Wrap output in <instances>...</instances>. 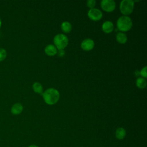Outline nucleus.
<instances>
[{
	"label": "nucleus",
	"instance_id": "nucleus-6",
	"mask_svg": "<svg viewBox=\"0 0 147 147\" xmlns=\"http://www.w3.org/2000/svg\"><path fill=\"white\" fill-rule=\"evenodd\" d=\"M87 15L90 20L94 21L100 20L103 16V14L101 10L96 8L90 9L88 11Z\"/></svg>",
	"mask_w": 147,
	"mask_h": 147
},
{
	"label": "nucleus",
	"instance_id": "nucleus-10",
	"mask_svg": "<svg viewBox=\"0 0 147 147\" xmlns=\"http://www.w3.org/2000/svg\"><path fill=\"white\" fill-rule=\"evenodd\" d=\"M23 106L21 103H17L13 105L11 108V113L14 115H18L22 113Z\"/></svg>",
	"mask_w": 147,
	"mask_h": 147
},
{
	"label": "nucleus",
	"instance_id": "nucleus-13",
	"mask_svg": "<svg viewBox=\"0 0 147 147\" xmlns=\"http://www.w3.org/2000/svg\"><path fill=\"white\" fill-rule=\"evenodd\" d=\"M61 29L62 31L65 33H69L72 30V25L68 21H64L61 24Z\"/></svg>",
	"mask_w": 147,
	"mask_h": 147
},
{
	"label": "nucleus",
	"instance_id": "nucleus-11",
	"mask_svg": "<svg viewBox=\"0 0 147 147\" xmlns=\"http://www.w3.org/2000/svg\"><path fill=\"white\" fill-rule=\"evenodd\" d=\"M126 134V130L123 127H118L115 130V137L118 140H123Z\"/></svg>",
	"mask_w": 147,
	"mask_h": 147
},
{
	"label": "nucleus",
	"instance_id": "nucleus-9",
	"mask_svg": "<svg viewBox=\"0 0 147 147\" xmlns=\"http://www.w3.org/2000/svg\"><path fill=\"white\" fill-rule=\"evenodd\" d=\"M45 53L50 56H53L57 54V49L56 47L52 44H49L45 48Z\"/></svg>",
	"mask_w": 147,
	"mask_h": 147
},
{
	"label": "nucleus",
	"instance_id": "nucleus-8",
	"mask_svg": "<svg viewBox=\"0 0 147 147\" xmlns=\"http://www.w3.org/2000/svg\"><path fill=\"white\" fill-rule=\"evenodd\" d=\"M102 29L105 33H110L114 30L113 23L110 21H106L103 23Z\"/></svg>",
	"mask_w": 147,
	"mask_h": 147
},
{
	"label": "nucleus",
	"instance_id": "nucleus-5",
	"mask_svg": "<svg viewBox=\"0 0 147 147\" xmlns=\"http://www.w3.org/2000/svg\"><path fill=\"white\" fill-rule=\"evenodd\" d=\"M102 9L106 12H111L115 9V2L113 0H102L100 2Z\"/></svg>",
	"mask_w": 147,
	"mask_h": 147
},
{
	"label": "nucleus",
	"instance_id": "nucleus-22",
	"mask_svg": "<svg viewBox=\"0 0 147 147\" xmlns=\"http://www.w3.org/2000/svg\"><path fill=\"white\" fill-rule=\"evenodd\" d=\"M1 25H2V22H1V18H0V28H1Z\"/></svg>",
	"mask_w": 147,
	"mask_h": 147
},
{
	"label": "nucleus",
	"instance_id": "nucleus-21",
	"mask_svg": "<svg viewBox=\"0 0 147 147\" xmlns=\"http://www.w3.org/2000/svg\"><path fill=\"white\" fill-rule=\"evenodd\" d=\"M28 147H38V146L36 145H34V144H32V145H29Z\"/></svg>",
	"mask_w": 147,
	"mask_h": 147
},
{
	"label": "nucleus",
	"instance_id": "nucleus-15",
	"mask_svg": "<svg viewBox=\"0 0 147 147\" xmlns=\"http://www.w3.org/2000/svg\"><path fill=\"white\" fill-rule=\"evenodd\" d=\"M32 88L33 91L36 93L42 94L43 92L42 86L39 82H34L32 85Z\"/></svg>",
	"mask_w": 147,
	"mask_h": 147
},
{
	"label": "nucleus",
	"instance_id": "nucleus-18",
	"mask_svg": "<svg viewBox=\"0 0 147 147\" xmlns=\"http://www.w3.org/2000/svg\"><path fill=\"white\" fill-rule=\"evenodd\" d=\"M146 69H147V67L145 66L144 68H142L141 70V71L140 72V75H141L142 76L143 78L146 79L147 78V74H146Z\"/></svg>",
	"mask_w": 147,
	"mask_h": 147
},
{
	"label": "nucleus",
	"instance_id": "nucleus-12",
	"mask_svg": "<svg viewBox=\"0 0 147 147\" xmlns=\"http://www.w3.org/2000/svg\"><path fill=\"white\" fill-rule=\"evenodd\" d=\"M116 40L119 44H125L127 41V37L125 33L119 32L116 35Z\"/></svg>",
	"mask_w": 147,
	"mask_h": 147
},
{
	"label": "nucleus",
	"instance_id": "nucleus-17",
	"mask_svg": "<svg viewBox=\"0 0 147 147\" xmlns=\"http://www.w3.org/2000/svg\"><path fill=\"white\" fill-rule=\"evenodd\" d=\"M96 5V1L95 0H88L87 1V6L90 9L94 8Z\"/></svg>",
	"mask_w": 147,
	"mask_h": 147
},
{
	"label": "nucleus",
	"instance_id": "nucleus-14",
	"mask_svg": "<svg viewBox=\"0 0 147 147\" xmlns=\"http://www.w3.org/2000/svg\"><path fill=\"white\" fill-rule=\"evenodd\" d=\"M136 86L139 88H141V89L145 88L146 86V79L141 77L137 78L136 80Z\"/></svg>",
	"mask_w": 147,
	"mask_h": 147
},
{
	"label": "nucleus",
	"instance_id": "nucleus-19",
	"mask_svg": "<svg viewBox=\"0 0 147 147\" xmlns=\"http://www.w3.org/2000/svg\"><path fill=\"white\" fill-rule=\"evenodd\" d=\"M65 52L63 49H60V50L57 51V54L60 57L64 56L65 55Z\"/></svg>",
	"mask_w": 147,
	"mask_h": 147
},
{
	"label": "nucleus",
	"instance_id": "nucleus-20",
	"mask_svg": "<svg viewBox=\"0 0 147 147\" xmlns=\"http://www.w3.org/2000/svg\"><path fill=\"white\" fill-rule=\"evenodd\" d=\"M134 74H135V75L136 76H139L140 74V71H138V70H136V71H135V72H134Z\"/></svg>",
	"mask_w": 147,
	"mask_h": 147
},
{
	"label": "nucleus",
	"instance_id": "nucleus-16",
	"mask_svg": "<svg viewBox=\"0 0 147 147\" xmlns=\"http://www.w3.org/2000/svg\"><path fill=\"white\" fill-rule=\"evenodd\" d=\"M7 56V52L6 50L2 48H0V61H3Z\"/></svg>",
	"mask_w": 147,
	"mask_h": 147
},
{
	"label": "nucleus",
	"instance_id": "nucleus-1",
	"mask_svg": "<svg viewBox=\"0 0 147 147\" xmlns=\"http://www.w3.org/2000/svg\"><path fill=\"white\" fill-rule=\"evenodd\" d=\"M45 102L49 105L56 103L60 98L59 92L55 88H50L46 90L42 94Z\"/></svg>",
	"mask_w": 147,
	"mask_h": 147
},
{
	"label": "nucleus",
	"instance_id": "nucleus-2",
	"mask_svg": "<svg viewBox=\"0 0 147 147\" xmlns=\"http://www.w3.org/2000/svg\"><path fill=\"white\" fill-rule=\"evenodd\" d=\"M133 25L132 20L130 17L123 16L120 17L117 21V26L118 30L122 32H127L129 30Z\"/></svg>",
	"mask_w": 147,
	"mask_h": 147
},
{
	"label": "nucleus",
	"instance_id": "nucleus-7",
	"mask_svg": "<svg viewBox=\"0 0 147 147\" xmlns=\"http://www.w3.org/2000/svg\"><path fill=\"white\" fill-rule=\"evenodd\" d=\"M94 41L91 38H86L81 42V48L86 51H89L92 49L94 47Z\"/></svg>",
	"mask_w": 147,
	"mask_h": 147
},
{
	"label": "nucleus",
	"instance_id": "nucleus-4",
	"mask_svg": "<svg viewBox=\"0 0 147 147\" xmlns=\"http://www.w3.org/2000/svg\"><path fill=\"white\" fill-rule=\"evenodd\" d=\"M53 42L59 50L64 49L68 44V38L64 34H57L53 38Z\"/></svg>",
	"mask_w": 147,
	"mask_h": 147
},
{
	"label": "nucleus",
	"instance_id": "nucleus-3",
	"mask_svg": "<svg viewBox=\"0 0 147 147\" xmlns=\"http://www.w3.org/2000/svg\"><path fill=\"white\" fill-rule=\"evenodd\" d=\"M134 7V2L132 0H123L119 5V9L122 14L124 16L130 14Z\"/></svg>",
	"mask_w": 147,
	"mask_h": 147
}]
</instances>
